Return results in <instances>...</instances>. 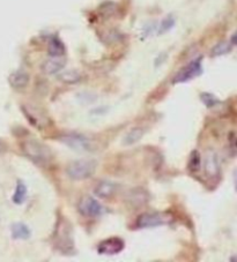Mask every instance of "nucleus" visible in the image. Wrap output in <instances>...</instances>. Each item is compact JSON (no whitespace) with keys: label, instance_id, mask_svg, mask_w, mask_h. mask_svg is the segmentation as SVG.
Instances as JSON below:
<instances>
[{"label":"nucleus","instance_id":"1","mask_svg":"<svg viewBox=\"0 0 237 262\" xmlns=\"http://www.w3.org/2000/svg\"><path fill=\"white\" fill-rule=\"evenodd\" d=\"M24 155L29 159L31 162L39 165V167H46L52 160V153L50 148L39 140L28 138L24 140L21 145Z\"/></svg>","mask_w":237,"mask_h":262},{"label":"nucleus","instance_id":"2","mask_svg":"<svg viewBox=\"0 0 237 262\" xmlns=\"http://www.w3.org/2000/svg\"><path fill=\"white\" fill-rule=\"evenodd\" d=\"M55 245L63 254L71 256L74 253V242L72 237V227L65 217L59 218L55 230Z\"/></svg>","mask_w":237,"mask_h":262},{"label":"nucleus","instance_id":"3","mask_svg":"<svg viewBox=\"0 0 237 262\" xmlns=\"http://www.w3.org/2000/svg\"><path fill=\"white\" fill-rule=\"evenodd\" d=\"M98 162L94 160H77L71 162L66 168V174L73 180H85L95 174Z\"/></svg>","mask_w":237,"mask_h":262},{"label":"nucleus","instance_id":"4","mask_svg":"<svg viewBox=\"0 0 237 262\" xmlns=\"http://www.w3.org/2000/svg\"><path fill=\"white\" fill-rule=\"evenodd\" d=\"M171 221V216L164 213H143L136 218V229L157 228L161 225L168 224Z\"/></svg>","mask_w":237,"mask_h":262},{"label":"nucleus","instance_id":"5","mask_svg":"<svg viewBox=\"0 0 237 262\" xmlns=\"http://www.w3.org/2000/svg\"><path fill=\"white\" fill-rule=\"evenodd\" d=\"M59 140L70 148L78 150V152H91L94 148L91 140L87 136L79 134V133H66V134L60 136Z\"/></svg>","mask_w":237,"mask_h":262},{"label":"nucleus","instance_id":"6","mask_svg":"<svg viewBox=\"0 0 237 262\" xmlns=\"http://www.w3.org/2000/svg\"><path fill=\"white\" fill-rule=\"evenodd\" d=\"M202 73V58H197L192 60L190 64H188L185 67H183L182 70L175 75V78L172 79V84H184V82H189L190 80H193V79L199 77Z\"/></svg>","mask_w":237,"mask_h":262},{"label":"nucleus","instance_id":"7","mask_svg":"<svg viewBox=\"0 0 237 262\" xmlns=\"http://www.w3.org/2000/svg\"><path fill=\"white\" fill-rule=\"evenodd\" d=\"M78 210L86 217H98L104 213V208L94 197L85 195L78 203Z\"/></svg>","mask_w":237,"mask_h":262},{"label":"nucleus","instance_id":"8","mask_svg":"<svg viewBox=\"0 0 237 262\" xmlns=\"http://www.w3.org/2000/svg\"><path fill=\"white\" fill-rule=\"evenodd\" d=\"M22 111L28 121L38 130H42L50 124V119L46 114L33 105H23Z\"/></svg>","mask_w":237,"mask_h":262},{"label":"nucleus","instance_id":"9","mask_svg":"<svg viewBox=\"0 0 237 262\" xmlns=\"http://www.w3.org/2000/svg\"><path fill=\"white\" fill-rule=\"evenodd\" d=\"M125 243L119 237H110L99 244L98 252L102 256H116L124 250Z\"/></svg>","mask_w":237,"mask_h":262},{"label":"nucleus","instance_id":"10","mask_svg":"<svg viewBox=\"0 0 237 262\" xmlns=\"http://www.w3.org/2000/svg\"><path fill=\"white\" fill-rule=\"evenodd\" d=\"M118 191V185L116 182L103 180L100 181L94 188V194L100 199H113Z\"/></svg>","mask_w":237,"mask_h":262},{"label":"nucleus","instance_id":"11","mask_svg":"<svg viewBox=\"0 0 237 262\" xmlns=\"http://www.w3.org/2000/svg\"><path fill=\"white\" fill-rule=\"evenodd\" d=\"M149 200V194L146 189L143 188H133L131 189L130 193L127 194L126 201L130 206L134 207V208H139L143 206L148 202Z\"/></svg>","mask_w":237,"mask_h":262},{"label":"nucleus","instance_id":"12","mask_svg":"<svg viewBox=\"0 0 237 262\" xmlns=\"http://www.w3.org/2000/svg\"><path fill=\"white\" fill-rule=\"evenodd\" d=\"M29 74L24 71H15L8 77V82L10 87H13L16 90L26 88L29 84Z\"/></svg>","mask_w":237,"mask_h":262},{"label":"nucleus","instance_id":"13","mask_svg":"<svg viewBox=\"0 0 237 262\" xmlns=\"http://www.w3.org/2000/svg\"><path fill=\"white\" fill-rule=\"evenodd\" d=\"M65 66V60H63L62 57H52L42 64L41 70L44 74L52 75L59 73Z\"/></svg>","mask_w":237,"mask_h":262},{"label":"nucleus","instance_id":"14","mask_svg":"<svg viewBox=\"0 0 237 262\" xmlns=\"http://www.w3.org/2000/svg\"><path fill=\"white\" fill-rule=\"evenodd\" d=\"M205 174H206L208 177L214 178L220 174V164H219V160L217 154L211 153L208 154L205 159Z\"/></svg>","mask_w":237,"mask_h":262},{"label":"nucleus","instance_id":"15","mask_svg":"<svg viewBox=\"0 0 237 262\" xmlns=\"http://www.w3.org/2000/svg\"><path fill=\"white\" fill-rule=\"evenodd\" d=\"M10 232H12V238L13 239H29L31 237V231L30 229L27 227L24 223H14L10 228Z\"/></svg>","mask_w":237,"mask_h":262},{"label":"nucleus","instance_id":"16","mask_svg":"<svg viewBox=\"0 0 237 262\" xmlns=\"http://www.w3.org/2000/svg\"><path fill=\"white\" fill-rule=\"evenodd\" d=\"M48 52L51 57H62L65 55V45L60 41L59 37L53 36L49 41L48 44Z\"/></svg>","mask_w":237,"mask_h":262},{"label":"nucleus","instance_id":"17","mask_svg":"<svg viewBox=\"0 0 237 262\" xmlns=\"http://www.w3.org/2000/svg\"><path fill=\"white\" fill-rule=\"evenodd\" d=\"M143 133H145V131H143L142 128L134 127L133 130H131L130 132L127 133L126 135H125V138L123 140V143H124L125 146H132V145H134V143L138 142L139 140L142 138Z\"/></svg>","mask_w":237,"mask_h":262},{"label":"nucleus","instance_id":"18","mask_svg":"<svg viewBox=\"0 0 237 262\" xmlns=\"http://www.w3.org/2000/svg\"><path fill=\"white\" fill-rule=\"evenodd\" d=\"M26 197H27V186L24 185L22 181H17L15 191H14V194L12 196L13 202L15 204H21L23 203Z\"/></svg>","mask_w":237,"mask_h":262},{"label":"nucleus","instance_id":"19","mask_svg":"<svg viewBox=\"0 0 237 262\" xmlns=\"http://www.w3.org/2000/svg\"><path fill=\"white\" fill-rule=\"evenodd\" d=\"M58 79L64 84H78L81 80V74L78 71H66L60 73Z\"/></svg>","mask_w":237,"mask_h":262},{"label":"nucleus","instance_id":"20","mask_svg":"<svg viewBox=\"0 0 237 262\" xmlns=\"http://www.w3.org/2000/svg\"><path fill=\"white\" fill-rule=\"evenodd\" d=\"M188 168L192 174L198 172L200 170V168H202V156H200L198 150H193V152L191 153V155H190V159H189Z\"/></svg>","mask_w":237,"mask_h":262},{"label":"nucleus","instance_id":"21","mask_svg":"<svg viewBox=\"0 0 237 262\" xmlns=\"http://www.w3.org/2000/svg\"><path fill=\"white\" fill-rule=\"evenodd\" d=\"M232 49V43H227V42H221L219 43L212 49L211 55L212 57H219V56H224L226 53H228L231 51Z\"/></svg>","mask_w":237,"mask_h":262},{"label":"nucleus","instance_id":"22","mask_svg":"<svg viewBox=\"0 0 237 262\" xmlns=\"http://www.w3.org/2000/svg\"><path fill=\"white\" fill-rule=\"evenodd\" d=\"M200 99H202V102L208 107V109L214 107L217 104L220 103L219 98L215 97L213 94H211V92H203V94L200 95Z\"/></svg>","mask_w":237,"mask_h":262},{"label":"nucleus","instance_id":"23","mask_svg":"<svg viewBox=\"0 0 237 262\" xmlns=\"http://www.w3.org/2000/svg\"><path fill=\"white\" fill-rule=\"evenodd\" d=\"M116 12V5L114 2H104L103 5L100 7V13L102 14L104 17H109L114 15Z\"/></svg>","mask_w":237,"mask_h":262},{"label":"nucleus","instance_id":"24","mask_svg":"<svg viewBox=\"0 0 237 262\" xmlns=\"http://www.w3.org/2000/svg\"><path fill=\"white\" fill-rule=\"evenodd\" d=\"M175 24V20L172 19L171 16L167 17V19H164L162 21V23H161V26L159 28V34H163V33H167L168 30H170L172 27H174Z\"/></svg>","mask_w":237,"mask_h":262},{"label":"nucleus","instance_id":"25","mask_svg":"<svg viewBox=\"0 0 237 262\" xmlns=\"http://www.w3.org/2000/svg\"><path fill=\"white\" fill-rule=\"evenodd\" d=\"M229 143H231L232 154H234L233 156H235V154L237 153V135L235 133H231V136H229Z\"/></svg>","mask_w":237,"mask_h":262},{"label":"nucleus","instance_id":"26","mask_svg":"<svg viewBox=\"0 0 237 262\" xmlns=\"http://www.w3.org/2000/svg\"><path fill=\"white\" fill-rule=\"evenodd\" d=\"M6 150H7V145H6V142L3 141L2 139H0V154L6 153Z\"/></svg>","mask_w":237,"mask_h":262},{"label":"nucleus","instance_id":"27","mask_svg":"<svg viewBox=\"0 0 237 262\" xmlns=\"http://www.w3.org/2000/svg\"><path fill=\"white\" fill-rule=\"evenodd\" d=\"M231 43H232V45H237V31H236V33L234 35L232 36Z\"/></svg>","mask_w":237,"mask_h":262},{"label":"nucleus","instance_id":"28","mask_svg":"<svg viewBox=\"0 0 237 262\" xmlns=\"http://www.w3.org/2000/svg\"><path fill=\"white\" fill-rule=\"evenodd\" d=\"M234 179H235V187H236V191H237V171L235 172V175H234Z\"/></svg>","mask_w":237,"mask_h":262}]
</instances>
